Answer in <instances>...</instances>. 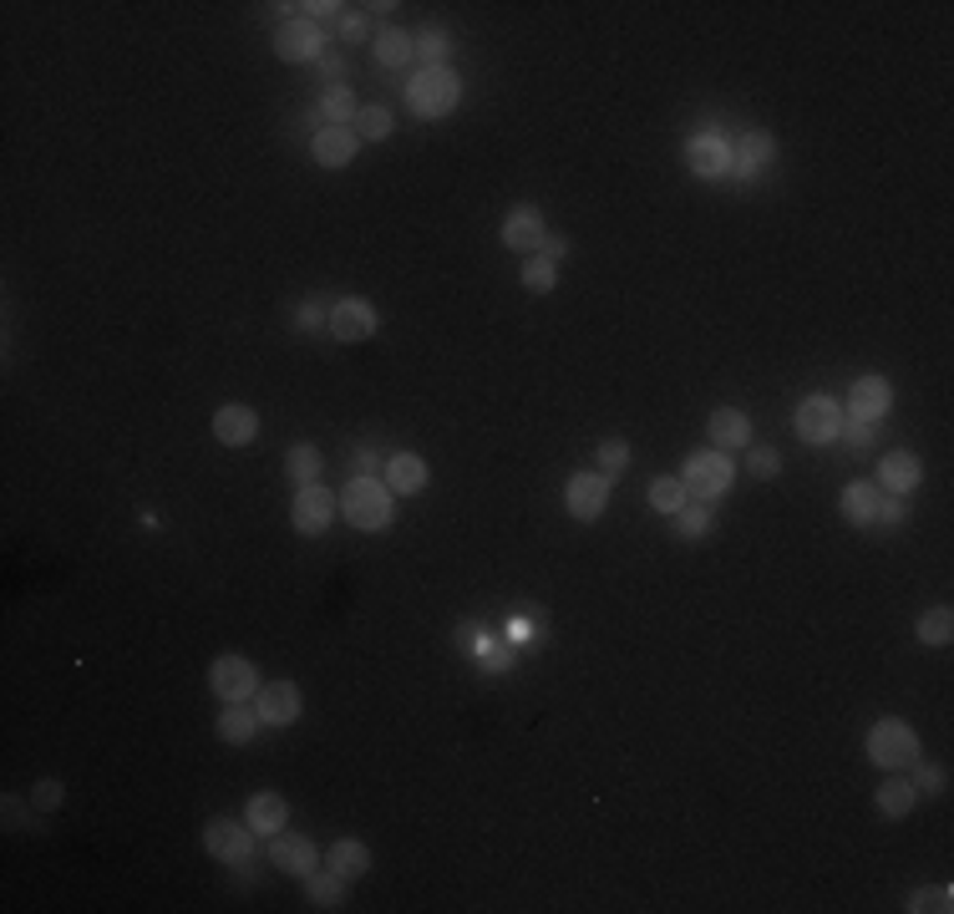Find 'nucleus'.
<instances>
[{
    "label": "nucleus",
    "instance_id": "obj_1",
    "mask_svg": "<svg viewBox=\"0 0 954 914\" xmlns=\"http://www.w3.org/2000/svg\"><path fill=\"white\" fill-rule=\"evenodd\" d=\"M392 508H396L392 488L382 478H366V473L351 478L346 494H341V514L351 518V529H366V534H382L392 524Z\"/></svg>",
    "mask_w": 954,
    "mask_h": 914
},
{
    "label": "nucleus",
    "instance_id": "obj_2",
    "mask_svg": "<svg viewBox=\"0 0 954 914\" xmlns=\"http://www.w3.org/2000/svg\"><path fill=\"white\" fill-rule=\"evenodd\" d=\"M457 97H463V82H457L453 67H422V72L406 82V108L427 122L447 118V112L457 108Z\"/></svg>",
    "mask_w": 954,
    "mask_h": 914
},
{
    "label": "nucleus",
    "instance_id": "obj_3",
    "mask_svg": "<svg viewBox=\"0 0 954 914\" xmlns=\"http://www.w3.org/2000/svg\"><path fill=\"white\" fill-rule=\"evenodd\" d=\"M869 758H873V768H883V772L914 768L919 762V732L904 722V717H883V722L869 727Z\"/></svg>",
    "mask_w": 954,
    "mask_h": 914
},
{
    "label": "nucleus",
    "instance_id": "obj_4",
    "mask_svg": "<svg viewBox=\"0 0 954 914\" xmlns=\"http://www.w3.org/2000/svg\"><path fill=\"white\" fill-rule=\"evenodd\" d=\"M731 478H737V463H731L721 447H706V453H691L686 457V473H680V483H686V494L701 498V504H716V498L731 488Z\"/></svg>",
    "mask_w": 954,
    "mask_h": 914
},
{
    "label": "nucleus",
    "instance_id": "obj_5",
    "mask_svg": "<svg viewBox=\"0 0 954 914\" xmlns=\"http://www.w3.org/2000/svg\"><path fill=\"white\" fill-rule=\"evenodd\" d=\"M254 839H260V833H254L250 823H234V819H214L203 829V849H209L219 864H250Z\"/></svg>",
    "mask_w": 954,
    "mask_h": 914
},
{
    "label": "nucleus",
    "instance_id": "obj_6",
    "mask_svg": "<svg viewBox=\"0 0 954 914\" xmlns=\"http://www.w3.org/2000/svg\"><path fill=\"white\" fill-rule=\"evenodd\" d=\"M209 686H214L219 701H250L254 691H260V671H254V661H244V656H219V661L209 666Z\"/></svg>",
    "mask_w": 954,
    "mask_h": 914
},
{
    "label": "nucleus",
    "instance_id": "obj_7",
    "mask_svg": "<svg viewBox=\"0 0 954 914\" xmlns=\"http://www.w3.org/2000/svg\"><path fill=\"white\" fill-rule=\"evenodd\" d=\"M838 433H843V407H838L833 397H808L798 407V437L812 447H828L838 443Z\"/></svg>",
    "mask_w": 954,
    "mask_h": 914
},
{
    "label": "nucleus",
    "instance_id": "obj_8",
    "mask_svg": "<svg viewBox=\"0 0 954 914\" xmlns=\"http://www.w3.org/2000/svg\"><path fill=\"white\" fill-rule=\"evenodd\" d=\"M335 508H341V494H331V488H321V483H305L295 494V508H290V518H295V529L300 534H325L331 529V518Z\"/></svg>",
    "mask_w": 954,
    "mask_h": 914
},
{
    "label": "nucleus",
    "instance_id": "obj_9",
    "mask_svg": "<svg viewBox=\"0 0 954 914\" xmlns=\"http://www.w3.org/2000/svg\"><path fill=\"white\" fill-rule=\"evenodd\" d=\"M270 864H275L280 874H290V879H311L315 869H321V854H315V839L280 829L275 839H270Z\"/></svg>",
    "mask_w": 954,
    "mask_h": 914
},
{
    "label": "nucleus",
    "instance_id": "obj_10",
    "mask_svg": "<svg viewBox=\"0 0 954 914\" xmlns=\"http://www.w3.org/2000/svg\"><path fill=\"white\" fill-rule=\"evenodd\" d=\"M321 51H325V31L311 21V16H290V21L275 31V57L280 61H315Z\"/></svg>",
    "mask_w": 954,
    "mask_h": 914
},
{
    "label": "nucleus",
    "instance_id": "obj_11",
    "mask_svg": "<svg viewBox=\"0 0 954 914\" xmlns=\"http://www.w3.org/2000/svg\"><path fill=\"white\" fill-rule=\"evenodd\" d=\"M564 508H569L579 524H595L609 508V478L605 473H574L569 488H564Z\"/></svg>",
    "mask_w": 954,
    "mask_h": 914
},
{
    "label": "nucleus",
    "instance_id": "obj_12",
    "mask_svg": "<svg viewBox=\"0 0 954 914\" xmlns=\"http://www.w3.org/2000/svg\"><path fill=\"white\" fill-rule=\"evenodd\" d=\"M686 169L696 173V179H727L731 173V143L716 133H696L691 143H686Z\"/></svg>",
    "mask_w": 954,
    "mask_h": 914
},
{
    "label": "nucleus",
    "instance_id": "obj_13",
    "mask_svg": "<svg viewBox=\"0 0 954 914\" xmlns=\"http://www.w3.org/2000/svg\"><path fill=\"white\" fill-rule=\"evenodd\" d=\"M254 717H260V727H290L300 717V686L295 681H270L254 691Z\"/></svg>",
    "mask_w": 954,
    "mask_h": 914
},
{
    "label": "nucleus",
    "instance_id": "obj_14",
    "mask_svg": "<svg viewBox=\"0 0 954 914\" xmlns=\"http://www.w3.org/2000/svg\"><path fill=\"white\" fill-rule=\"evenodd\" d=\"M889 407H894V386L883 382V376H859V382L848 386V417L879 422V417H889Z\"/></svg>",
    "mask_w": 954,
    "mask_h": 914
},
{
    "label": "nucleus",
    "instance_id": "obj_15",
    "mask_svg": "<svg viewBox=\"0 0 954 914\" xmlns=\"http://www.w3.org/2000/svg\"><path fill=\"white\" fill-rule=\"evenodd\" d=\"M544 240H549V228H544V214H538L534 204L508 209V219H503V244H508V250H514V254H534Z\"/></svg>",
    "mask_w": 954,
    "mask_h": 914
},
{
    "label": "nucleus",
    "instance_id": "obj_16",
    "mask_svg": "<svg viewBox=\"0 0 954 914\" xmlns=\"http://www.w3.org/2000/svg\"><path fill=\"white\" fill-rule=\"evenodd\" d=\"M325 325H331V336H335V341L356 346V341H371V336H376V311H371L366 301H341L331 315H325Z\"/></svg>",
    "mask_w": 954,
    "mask_h": 914
},
{
    "label": "nucleus",
    "instance_id": "obj_17",
    "mask_svg": "<svg viewBox=\"0 0 954 914\" xmlns=\"http://www.w3.org/2000/svg\"><path fill=\"white\" fill-rule=\"evenodd\" d=\"M772 158H777L772 133H747L737 148H731V173H737V179H757V173L772 169Z\"/></svg>",
    "mask_w": 954,
    "mask_h": 914
},
{
    "label": "nucleus",
    "instance_id": "obj_18",
    "mask_svg": "<svg viewBox=\"0 0 954 914\" xmlns=\"http://www.w3.org/2000/svg\"><path fill=\"white\" fill-rule=\"evenodd\" d=\"M254 433H260V417H254L244 402H229V407L214 412V437L224 447H250Z\"/></svg>",
    "mask_w": 954,
    "mask_h": 914
},
{
    "label": "nucleus",
    "instance_id": "obj_19",
    "mask_svg": "<svg viewBox=\"0 0 954 914\" xmlns=\"http://www.w3.org/2000/svg\"><path fill=\"white\" fill-rule=\"evenodd\" d=\"M919 478H924V468H919V457L904 453V447L879 457V488L883 494H914Z\"/></svg>",
    "mask_w": 954,
    "mask_h": 914
},
{
    "label": "nucleus",
    "instance_id": "obj_20",
    "mask_svg": "<svg viewBox=\"0 0 954 914\" xmlns=\"http://www.w3.org/2000/svg\"><path fill=\"white\" fill-rule=\"evenodd\" d=\"M356 128H321L315 133V143H311V153H315V163L321 169H346L351 158H356Z\"/></svg>",
    "mask_w": 954,
    "mask_h": 914
},
{
    "label": "nucleus",
    "instance_id": "obj_21",
    "mask_svg": "<svg viewBox=\"0 0 954 914\" xmlns=\"http://www.w3.org/2000/svg\"><path fill=\"white\" fill-rule=\"evenodd\" d=\"M706 433H711V443L721 447V453H731V447L752 443V422H747V412H737V407H716L711 422H706Z\"/></svg>",
    "mask_w": 954,
    "mask_h": 914
},
{
    "label": "nucleus",
    "instance_id": "obj_22",
    "mask_svg": "<svg viewBox=\"0 0 954 914\" xmlns=\"http://www.w3.org/2000/svg\"><path fill=\"white\" fill-rule=\"evenodd\" d=\"M386 488H392L396 498L402 494H422V488H427V463H422L417 453H392L386 457Z\"/></svg>",
    "mask_w": 954,
    "mask_h": 914
},
{
    "label": "nucleus",
    "instance_id": "obj_23",
    "mask_svg": "<svg viewBox=\"0 0 954 914\" xmlns=\"http://www.w3.org/2000/svg\"><path fill=\"white\" fill-rule=\"evenodd\" d=\"M879 508H883V488H879V483H848V488H843V518H848V524L869 529V524H879Z\"/></svg>",
    "mask_w": 954,
    "mask_h": 914
},
{
    "label": "nucleus",
    "instance_id": "obj_24",
    "mask_svg": "<svg viewBox=\"0 0 954 914\" xmlns=\"http://www.w3.org/2000/svg\"><path fill=\"white\" fill-rule=\"evenodd\" d=\"M285 819H290V808L280 793H254L250 808H244V823H250L260 839H275V833L285 829Z\"/></svg>",
    "mask_w": 954,
    "mask_h": 914
},
{
    "label": "nucleus",
    "instance_id": "obj_25",
    "mask_svg": "<svg viewBox=\"0 0 954 914\" xmlns=\"http://www.w3.org/2000/svg\"><path fill=\"white\" fill-rule=\"evenodd\" d=\"M325 864H331L335 874H341V879L351 884V879H361V874L371 869V849H366L361 839H341V843L331 849V854H325Z\"/></svg>",
    "mask_w": 954,
    "mask_h": 914
},
{
    "label": "nucleus",
    "instance_id": "obj_26",
    "mask_svg": "<svg viewBox=\"0 0 954 914\" xmlns=\"http://www.w3.org/2000/svg\"><path fill=\"white\" fill-rule=\"evenodd\" d=\"M914 803H919V788H914V782H904V778H889L879 788V813H883V819H909V813H914Z\"/></svg>",
    "mask_w": 954,
    "mask_h": 914
},
{
    "label": "nucleus",
    "instance_id": "obj_27",
    "mask_svg": "<svg viewBox=\"0 0 954 914\" xmlns=\"http://www.w3.org/2000/svg\"><path fill=\"white\" fill-rule=\"evenodd\" d=\"M254 732H260V717H254L250 707L229 701L224 717H219V737H224V742H234V747H244V742H254Z\"/></svg>",
    "mask_w": 954,
    "mask_h": 914
},
{
    "label": "nucleus",
    "instance_id": "obj_28",
    "mask_svg": "<svg viewBox=\"0 0 954 914\" xmlns=\"http://www.w3.org/2000/svg\"><path fill=\"white\" fill-rule=\"evenodd\" d=\"M305 894H311L315 910H341V894H346V879L335 874V869H315L311 879H305Z\"/></svg>",
    "mask_w": 954,
    "mask_h": 914
},
{
    "label": "nucleus",
    "instance_id": "obj_29",
    "mask_svg": "<svg viewBox=\"0 0 954 914\" xmlns=\"http://www.w3.org/2000/svg\"><path fill=\"white\" fill-rule=\"evenodd\" d=\"M356 92L351 87H331V92L321 97V118H325V128H351L356 122Z\"/></svg>",
    "mask_w": 954,
    "mask_h": 914
},
{
    "label": "nucleus",
    "instance_id": "obj_30",
    "mask_svg": "<svg viewBox=\"0 0 954 914\" xmlns=\"http://www.w3.org/2000/svg\"><path fill=\"white\" fill-rule=\"evenodd\" d=\"M686 504H691V494H686V483H680V478H656V483H650V508H656V514L676 518Z\"/></svg>",
    "mask_w": 954,
    "mask_h": 914
},
{
    "label": "nucleus",
    "instance_id": "obj_31",
    "mask_svg": "<svg viewBox=\"0 0 954 914\" xmlns=\"http://www.w3.org/2000/svg\"><path fill=\"white\" fill-rule=\"evenodd\" d=\"M412 57H417V41L406 37V31H382L376 37V61L382 67H406Z\"/></svg>",
    "mask_w": 954,
    "mask_h": 914
},
{
    "label": "nucleus",
    "instance_id": "obj_32",
    "mask_svg": "<svg viewBox=\"0 0 954 914\" xmlns=\"http://www.w3.org/2000/svg\"><path fill=\"white\" fill-rule=\"evenodd\" d=\"M285 473L300 483V488H305V483H321V453H315L311 443L290 447V457H285Z\"/></svg>",
    "mask_w": 954,
    "mask_h": 914
},
{
    "label": "nucleus",
    "instance_id": "obj_33",
    "mask_svg": "<svg viewBox=\"0 0 954 914\" xmlns=\"http://www.w3.org/2000/svg\"><path fill=\"white\" fill-rule=\"evenodd\" d=\"M914 630H919V640H924V646H950V636H954V615L944 610V605H940V610H924V615H919V626H914Z\"/></svg>",
    "mask_w": 954,
    "mask_h": 914
},
{
    "label": "nucleus",
    "instance_id": "obj_34",
    "mask_svg": "<svg viewBox=\"0 0 954 914\" xmlns=\"http://www.w3.org/2000/svg\"><path fill=\"white\" fill-rule=\"evenodd\" d=\"M351 128H356L361 143H382V138H392V112L386 108H361Z\"/></svg>",
    "mask_w": 954,
    "mask_h": 914
},
{
    "label": "nucleus",
    "instance_id": "obj_35",
    "mask_svg": "<svg viewBox=\"0 0 954 914\" xmlns=\"http://www.w3.org/2000/svg\"><path fill=\"white\" fill-rule=\"evenodd\" d=\"M711 529V504H686L676 514V539H701Z\"/></svg>",
    "mask_w": 954,
    "mask_h": 914
},
{
    "label": "nucleus",
    "instance_id": "obj_36",
    "mask_svg": "<svg viewBox=\"0 0 954 914\" xmlns=\"http://www.w3.org/2000/svg\"><path fill=\"white\" fill-rule=\"evenodd\" d=\"M524 285L534 290V295H549V290L559 285V265H554V260H544V254H534V260L524 265Z\"/></svg>",
    "mask_w": 954,
    "mask_h": 914
},
{
    "label": "nucleus",
    "instance_id": "obj_37",
    "mask_svg": "<svg viewBox=\"0 0 954 914\" xmlns=\"http://www.w3.org/2000/svg\"><path fill=\"white\" fill-rule=\"evenodd\" d=\"M630 468V443L625 437H609V443H599V473L605 478H615V473Z\"/></svg>",
    "mask_w": 954,
    "mask_h": 914
},
{
    "label": "nucleus",
    "instance_id": "obj_38",
    "mask_svg": "<svg viewBox=\"0 0 954 914\" xmlns=\"http://www.w3.org/2000/svg\"><path fill=\"white\" fill-rule=\"evenodd\" d=\"M950 900H954L950 884H940V890H914V894H909V910H914V914H944V910H950Z\"/></svg>",
    "mask_w": 954,
    "mask_h": 914
},
{
    "label": "nucleus",
    "instance_id": "obj_39",
    "mask_svg": "<svg viewBox=\"0 0 954 914\" xmlns=\"http://www.w3.org/2000/svg\"><path fill=\"white\" fill-rule=\"evenodd\" d=\"M848 453H873V422H859V417H843V433Z\"/></svg>",
    "mask_w": 954,
    "mask_h": 914
},
{
    "label": "nucleus",
    "instance_id": "obj_40",
    "mask_svg": "<svg viewBox=\"0 0 954 914\" xmlns=\"http://www.w3.org/2000/svg\"><path fill=\"white\" fill-rule=\"evenodd\" d=\"M417 57L427 67H447V31H422L417 37Z\"/></svg>",
    "mask_w": 954,
    "mask_h": 914
},
{
    "label": "nucleus",
    "instance_id": "obj_41",
    "mask_svg": "<svg viewBox=\"0 0 954 914\" xmlns=\"http://www.w3.org/2000/svg\"><path fill=\"white\" fill-rule=\"evenodd\" d=\"M747 468H752V478H777V473H782V453H777V447H752Z\"/></svg>",
    "mask_w": 954,
    "mask_h": 914
},
{
    "label": "nucleus",
    "instance_id": "obj_42",
    "mask_svg": "<svg viewBox=\"0 0 954 914\" xmlns=\"http://www.w3.org/2000/svg\"><path fill=\"white\" fill-rule=\"evenodd\" d=\"M61 798H67V788H61L57 778H41V782H37V793H31V803L51 813V808H61Z\"/></svg>",
    "mask_w": 954,
    "mask_h": 914
},
{
    "label": "nucleus",
    "instance_id": "obj_43",
    "mask_svg": "<svg viewBox=\"0 0 954 914\" xmlns=\"http://www.w3.org/2000/svg\"><path fill=\"white\" fill-rule=\"evenodd\" d=\"M366 31H371V21L361 11L356 16H341V37H346V41H366Z\"/></svg>",
    "mask_w": 954,
    "mask_h": 914
},
{
    "label": "nucleus",
    "instance_id": "obj_44",
    "mask_svg": "<svg viewBox=\"0 0 954 914\" xmlns=\"http://www.w3.org/2000/svg\"><path fill=\"white\" fill-rule=\"evenodd\" d=\"M538 254H544V260H554V265H559L564 254H569V240H564V234H549V240L538 244Z\"/></svg>",
    "mask_w": 954,
    "mask_h": 914
},
{
    "label": "nucleus",
    "instance_id": "obj_45",
    "mask_svg": "<svg viewBox=\"0 0 954 914\" xmlns=\"http://www.w3.org/2000/svg\"><path fill=\"white\" fill-rule=\"evenodd\" d=\"M914 788H924V793H940V788H944V772H940V768H919Z\"/></svg>",
    "mask_w": 954,
    "mask_h": 914
},
{
    "label": "nucleus",
    "instance_id": "obj_46",
    "mask_svg": "<svg viewBox=\"0 0 954 914\" xmlns=\"http://www.w3.org/2000/svg\"><path fill=\"white\" fill-rule=\"evenodd\" d=\"M26 823V803L21 798H6V829H21Z\"/></svg>",
    "mask_w": 954,
    "mask_h": 914
},
{
    "label": "nucleus",
    "instance_id": "obj_47",
    "mask_svg": "<svg viewBox=\"0 0 954 914\" xmlns=\"http://www.w3.org/2000/svg\"><path fill=\"white\" fill-rule=\"evenodd\" d=\"M321 321H325V315L315 311V305H300V325H321Z\"/></svg>",
    "mask_w": 954,
    "mask_h": 914
}]
</instances>
